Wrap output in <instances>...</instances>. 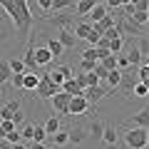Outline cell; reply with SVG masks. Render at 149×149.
I'll use <instances>...</instances> for the list:
<instances>
[{"mask_svg":"<svg viewBox=\"0 0 149 149\" xmlns=\"http://www.w3.org/2000/svg\"><path fill=\"white\" fill-rule=\"evenodd\" d=\"M62 92H67V95H72V97H74V95H82V87L77 85L72 77H70V80H65V82H62Z\"/></svg>","mask_w":149,"mask_h":149,"instance_id":"obj_21","label":"cell"},{"mask_svg":"<svg viewBox=\"0 0 149 149\" xmlns=\"http://www.w3.org/2000/svg\"><path fill=\"white\" fill-rule=\"evenodd\" d=\"M102 129H104V124H102L100 119H95V122H92L90 127H87V132H90V137H92V139H97V142H100V137H102Z\"/></svg>","mask_w":149,"mask_h":149,"instance_id":"obj_24","label":"cell"},{"mask_svg":"<svg viewBox=\"0 0 149 149\" xmlns=\"http://www.w3.org/2000/svg\"><path fill=\"white\" fill-rule=\"evenodd\" d=\"M137 80H139V82H147V80H149V65H147V62H142V67H139V74H137Z\"/></svg>","mask_w":149,"mask_h":149,"instance_id":"obj_34","label":"cell"},{"mask_svg":"<svg viewBox=\"0 0 149 149\" xmlns=\"http://www.w3.org/2000/svg\"><path fill=\"white\" fill-rule=\"evenodd\" d=\"M47 139V134H45L42 124H35V129H32V142H45Z\"/></svg>","mask_w":149,"mask_h":149,"instance_id":"obj_30","label":"cell"},{"mask_svg":"<svg viewBox=\"0 0 149 149\" xmlns=\"http://www.w3.org/2000/svg\"><path fill=\"white\" fill-rule=\"evenodd\" d=\"M147 122H149V112L147 109H139L132 119H129V127H144L147 129Z\"/></svg>","mask_w":149,"mask_h":149,"instance_id":"obj_19","label":"cell"},{"mask_svg":"<svg viewBox=\"0 0 149 149\" xmlns=\"http://www.w3.org/2000/svg\"><path fill=\"white\" fill-rule=\"evenodd\" d=\"M37 82H40V72L25 70V72H22V87H20V90H25V92H35V90H37Z\"/></svg>","mask_w":149,"mask_h":149,"instance_id":"obj_10","label":"cell"},{"mask_svg":"<svg viewBox=\"0 0 149 149\" xmlns=\"http://www.w3.org/2000/svg\"><path fill=\"white\" fill-rule=\"evenodd\" d=\"M60 90H62V87H60V85H55V82H50V77H47V74H40V82H37V90H35L40 97H47V100H50V97H52V95H57Z\"/></svg>","mask_w":149,"mask_h":149,"instance_id":"obj_5","label":"cell"},{"mask_svg":"<svg viewBox=\"0 0 149 149\" xmlns=\"http://www.w3.org/2000/svg\"><path fill=\"white\" fill-rule=\"evenodd\" d=\"M80 67H82V72H92V70H95V62H90V60H80Z\"/></svg>","mask_w":149,"mask_h":149,"instance_id":"obj_38","label":"cell"},{"mask_svg":"<svg viewBox=\"0 0 149 149\" xmlns=\"http://www.w3.org/2000/svg\"><path fill=\"white\" fill-rule=\"evenodd\" d=\"M124 57H127L129 67H134V65H142V62H147V55H144V52H142L139 47H129Z\"/></svg>","mask_w":149,"mask_h":149,"instance_id":"obj_13","label":"cell"},{"mask_svg":"<svg viewBox=\"0 0 149 149\" xmlns=\"http://www.w3.org/2000/svg\"><path fill=\"white\" fill-rule=\"evenodd\" d=\"M0 97H3V92H0Z\"/></svg>","mask_w":149,"mask_h":149,"instance_id":"obj_45","label":"cell"},{"mask_svg":"<svg viewBox=\"0 0 149 149\" xmlns=\"http://www.w3.org/2000/svg\"><path fill=\"white\" fill-rule=\"evenodd\" d=\"M10 67H8V60H0V85H5L8 80H10Z\"/></svg>","mask_w":149,"mask_h":149,"instance_id":"obj_26","label":"cell"},{"mask_svg":"<svg viewBox=\"0 0 149 149\" xmlns=\"http://www.w3.org/2000/svg\"><path fill=\"white\" fill-rule=\"evenodd\" d=\"M67 139H70V144H82L87 139V129L85 127H70L67 129Z\"/></svg>","mask_w":149,"mask_h":149,"instance_id":"obj_14","label":"cell"},{"mask_svg":"<svg viewBox=\"0 0 149 149\" xmlns=\"http://www.w3.org/2000/svg\"><path fill=\"white\" fill-rule=\"evenodd\" d=\"M45 47L50 50V55H52L55 60H57V57H62V52H65V47L60 45V40H57V37H47V42H45Z\"/></svg>","mask_w":149,"mask_h":149,"instance_id":"obj_16","label":"cell"},{"mask_svg":"<svg viewBox=\"0 0 149 149\" xmlns=\"http://www.w3.org/2000/svg\"><path fill=\"white\" fill-rule=\"evenodd\" d=\"M8 67H10V72H25V62H22V60H17V57L8 60Z\"/></svg>","mask_w":149,"mask_h":149,"instance_id":"obj_29","label":"cell"},{"mask_svg":"<svg viewBox=\"0 0 149 149\" xmlns=\"http://www.w3.org/2000/svg\"><path fill=\"white\" fill-rule=\"evenodd\" d=\"M92 8H95V0H74V13H77V15H82V17L90 15Z\"/></svg>","mask_w":149,"mask_h":149,"instance_id":"obj_17","label":"cell"},{"mask_svg":"<svg viewBox=\"0 0 149 149\" xmlns=\"http://www.w3.org/2000/svg\"><path fill=\"white\" fill-rule=\"evenodd\" d=\"M8 82H10V85L15 87V90H20V87H22V72H13Z\"/></svg>","mask_w":149,"mask_h":149,"instance_id":"obj_31","label":"cell"},{"mask_svg":"<svg viewBox=\"0 0 149 149\" xmlns=\"http://www.w3.org/2000/svg\"><path fill=\"white\" fill-rule=\"evenodd\" d=\"M3 139H5V142H10V144H17V142H22V137H20V129H10V132H5L3 134Z\"/></svg>","mask_w":149,"mask_h":149,"instance_id":"obj_28","label":"cell"},{"mask_svg":"<svg viewBox=\"0 0 149 149\" xmlns=\"http://www.w3.org/2000/svg\"><path fill=\"white\" fill-rule=\"evenodd\" d=\"M82 60H90V62H97V50L95 47H87L82 52Z\"/></svg>","mask_w":149,"mask_h":149,"instance_id":"obj_35","label":"cell"},{"mask_svg":"<svg viewBox=\"0 0 149 149\" xmlns=\"http://www.w3.org/2000/svg\"><path fill=\"white\" fill-rule=\"evenodd\" d=\"M8 107H10V109H20V102L13 100V102H8Z\"/></svg>","mask_w":149,"mask_h":149,"instance_id":"obj_41","label":"cell"},{"mask_svg":"<svg viewBox=\"0 0 149 149\" xmlns=\"http://www.w3.org/2000/svg\"><path fill=\"white\" fill-rule=\"evenodd\" d=\"M92 72H95L97 77H100V80H104V77H107V72H109V70H107V67H104V65H102V62H95V70H92Z\"/></svg>","mask_w":149,"mask_h":149,"instance_id":"obj_33","label":"cell"},{"mask_svg":"<svg viewBox=\"0 0 149 149\" xmlns=\"http://www.w3.org/2000/svg\"><path fill=\"white\" fill-rule=\"evenodd\" d=\"M95 3H104V0H95Z\"/></svg>","mask_w":149,"mask_h":149,"instance_id":"obj_44","label":"cell"},{"mask_svg":"<svg viewBox=\"0 0 149 149\" xmlns=\"http://www.w3.org/2000/svg\"><path fill=\"white\" fill-rule=\"evenodd\" d=\"M0 8L13 20L20 40H27L30 37V30H32V13H30L27 0H0Z\"/></svg>","mask_w":149,"mask_h":149,"instance_id":"obj_1","label":"cell"},{"mask_svg":"<svg viewBox=\"0 0 149 149\" xmlns=\"http://www.w3.org/2000/svg\"><path fill=\"white\" fill-rule=\"evenodd\" d=\"M124 67H129V62H127V57H124V52H119L117 55V70H124Z\"/></svg>","mask_w":149,"mask_h":149,"instance_id":"obj_37","label":"cell"},{"mask_svg":"<svg viewBox=\"0 0 149 149\" xmlns=\"http://www.w3.org/2000/svg\"><path fill=\"white\" fill-rule=\"evenodd\" d=\"M13 149H30V147H27L25 142H17V144H13Z\"/></svg>","mask_w":149,"mask_h":149,"instance_id":"obj_43","label":"cell"},{"mask_svg":"<svg viewBox=\"0 0 149 149\" xmlns=\"http://www.w3.org/2000/svg\"><path fill=\"white\" fill-rule=\"evenodd\" d=\"M82 97H85L87 102H90V107L92 104H97V102H102L107 97V90L102 85H95V87H85V90H82Z\"/></svg>","mask_w":149,"mask_h":149,"instance_id":"obj_6","label":"cell"},{"mask_svg":"<svg viewBox=\"0 0 149 149\" xmlns=\"http://www.w3.org/2000/svg\"><path fill=\"white\" fill-rule=\"evenodd\" d=\"M35 3H37V8H40L42 15H45V13H50V8H52V0H35Z\"/></svg>","mask_w":149,"mask_h":149,"instance_id":"obj_36","label":"cell"},{"mask_svg":"<svg viewBox=\"0 0 149 149\" xmlns=\"http://www.w3.org/2000/svg\"><path fill=\"white\" fill-rule=\"evenodd\" d=\"M90 32H92V25L87 20H82V22H77V25H72V35L77 37V40H87L90 37Z\"/></svg>","mask_w":149,"mask_h":149,"instance_id":"obj_15","label":"cell"},{"mask_svg":"<svg viewBox=\"0 0 149 149\" xmlns=\"http://www.w3.org/2000/svg\"><path fill=\"white\" fill-rule=\"evenodd\" d=\"M147 92H149V90H147V82H139V80H137V82L132 85V95L139 97V100H144V97H147Z\"/></svg>","mask_w":149,"mask_h":149,"instance_id":"obj_25","label":"cell"},{"mask_svg":"<svg viewBox=\"0 0 149 149\" xmlns=\"http://www.w3.org/2000/svg\"><path fill=\"white\" fill-rule=\"evenodd\" d=\"M122 80H124V74H122V70H109L107 72V77H104V82L109 85V90H117V87H122Z\"/></svg>","mask_w":149,"mask_h":149,"instance_id":"obj_12","label":"cell"},{"mask_svg":"<svg viewBox=\"0 0 149 149\" xmlns=\"http://www.w3.org/2000/svg\"><path fill=\"white\" fill-rule=\"evenodd\" d=\"M50 137H52V144H55V147H67V144H70V139H67V129H60V132L50 134Z\"/></svg>","mask_w":149,"mask_h":149,"instance_id":"obj_22","label":"cell"},{"mask_svg":"<svg viewBox=\"0 0 149 149\" xmlns=\"http://www.w3.org/2000/svg\"><path fill=\"white\" fill-rule=\"evenodd\" d=\"M124 144H127V149H147V144H149L147 129L144 127H129L124 132Z\"/></svg>","mask_w":149,"mask_h":149,"instance_id":"obj_2","label":"cell"},{"mask_svg":"<svg viewBox=\"0 0 149 149\" xmlns=\"http://www.w3.org/2000/svg\"><path fill=\"white\" fill-rule=\"evenodd\" d=\"M104 5H107V10L109 8H122V0H104Z\"/></svg>","mask_w":149,"mask_h":149,"instance_id":"obj_39","label":"cell"},{"mask_svg":"<svg viewBox=\"0 0 149 149\" xmlns=\"http://www.w3.org/2000/svg\"><path fill=\"white\" fill-rule=\"evenodd\" d=\"M57 40H60V45H62L65 50H74V45H77V37L72 35L70 27H62V30L57 32Z\"/></svg>","mask_w":149,"mask_h":149,"instance_id":"obj_11","label":"cell"},{"mask_svg":"<svg viewBox=\"0 0 149 149\" xmlns=\"http://www.w3.org/2000/svg\"><path fill=\"white\" fill-rule=\"evenodd\" d=\"M90 109H92V107H90V102H87L82 95L70 97V104H67V117H82V114H87Z\"/></svg>","mask_w":149,"mask_h":149,"instance_id":"obj_3","label":"cell"},{"mask_svg":"<svg viewBox=\"0 0 149 149\" xmlns=\"http://www.w3.org/2000/svg\"><path fill=\"white\" fill-rule=\"evenodd\" d=\"M70 97H72V95H67V92H62V90H60L57 95H52V97H50V104H52V109L67 117V104H70Z\"/></svg>","mask_w":149,"mask_h":149,"instance_id":"obj_7","label":"cell"},{"mask_svg":"<svg viewBox=\"0 0 149 149\" xmlns=\"http://www.w3.org/2000/svg\"><path fill=\"white\" fill-rule=\"evenodd\" d=\"M42 129H45V134H55V132H60V129H62V122H60V119L52 114V117L42 124Z\"/></svg>","mask_w":149,"mask_h":149,"instance_id":"obj_20","label":"cell"},{"mask_svg":"<svg viewBox=\"0 0 149 149\" xmlns=\"http://www.w3.org/2000/svg\"><path fill=\"white\" fill-rule=\"evenodd\" d=\"M100 142H102V147H107V149H117V144H119V129L112 127V124H104Z\"/></svg>","mask_w":149,"mask_h":149,"instance_id":"obj_4","label":"cell"},{"mask_svg":"<svg viewBox=\"0 0 149 149\" xmlns=\"http://www.w3.org/2000/svg\"><path fill=\"white\" fill-rule=\"evenodd\" d=\"M124 10H127V20H129V25H134V27H147V22H149V13L132 10V5H124Z\"/></svg>","mask_w":149,"mask_h":149,"instance_id":"obj_8","label":"cell"},{"mask_svg":"<svg viewBox=\"0 0 149 149\" xmlns=\"http://www.w3.org/2000/svg\"><path fill=\"white\" fill-rule=\"evenodd\" d=\"M32 129H35V124H32V122H25V124H22V129H20L22 142H32Z\"/></svg>","mask_w":149,"mask_h":149,"instance_id":"obj_27","label":"cell"},{"mask_svg":"<svg viewBox=\"0 0 149 149\" xmlns=\"http://www.w3.org/2000/svg\"><path fill=\"white\" fill-rule=\"evenodd\" d=\"M74 5V0H52V8L50 13H62V10H70Z\"/></svg>","mask_w":149,"mask_h":149,"instance_id":"obj_23","label":"cell"},{"mask_svg":"<svg viewBox=\"0 0 149 149\" xmlns=\"http://www.w3.org/2000/svg\"><path fill=\"white\" fill-rule=\"evenodd\" d=\"M107 13H109V10H107V5H104V3H95V8L90 10V15H87V17H90L92 22H100L102 17L107 15Z\"/></svg>","mask_w":149,"mask_h":149,"instance_id":"obj_18","label":"cell"},{"mask_svg":"<svg viewBox=\"0 0 149 149\" xmlns=\"http://www.w3.org/2000/svg\"><path fill=\"white\" fill-rule=\"evenodd\" d=\"M30 149H50V144H47V142H32Z\"/></svg>","mask_w":149,"mask_h":149,"instance_id":"obj_40","label":"cell"},{"mask_svg":"<svg viewBox=\"0 0 149 149\" xmlns=\"http://www.w3.org/2000/svg\"><path fill=\"white\" fill-rule=\"evenodd\" d=\"M32 60H35V65L37 67H40V65H42V67H47V65H52V55H50V50L45 47V45H37V47H32Z\"/></svg>","mask_w":149,"mask_h":149,"instance_id":"obj_9","label":"cell"},{"mask_svg":"<svg viewBox=\"0 0 149 149\" xmlns=\"http://www.w3.org/2000/svg\"><path fill=\"white\" fill-rule=\"evenodd\" d=\"M100 62L104 65L107 70H114V67H117V55H107V57H104V60H100Z\"/></svg>","mask_w":149,"mask_h":149,"instance_id":"obj_32","label":"cell"},{"mask_svg":"<svg viewBox=\"0 0 149 149\" xmlns=\"http://www.w3.org/2000/svg\"><path fill=\"white\" fill-rule=\"evenodd\" d=\"M0 149H13V144L5 142V139H0Z\"/></svg>","mask_w":149,"mask_h":149,"instance_id":"obj_42","label":"cell"}]
</instances>
